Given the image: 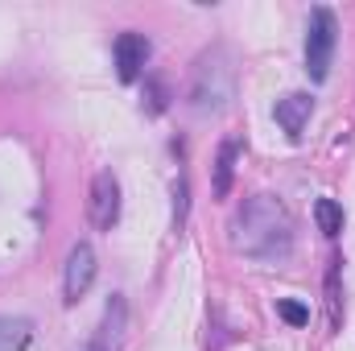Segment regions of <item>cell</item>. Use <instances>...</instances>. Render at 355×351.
Instances as JSON below:
<instances>
[{"instance_id":"7a4b0ae2","label":"cell","mask_w":355,"mask_h":351,"mask_svg":"<svg viewBox=\"0 0 355 351\" xmlns=\"http://www.w3.org/2000/svg\"><path fill=\"white\" fill-rule=\"evenodd\" d=\"M236 95V62L227 54V46H211L194 58L190 71V87H186V103L194 116H219L227 112Z\"/></svg>"},{"instance_id":"9a60e30c","label":"cell","mask_w":355,"mask_h":351,"mask_svg":"<svg viewBox=\"0 0 355 351\" xmlns=\"http://www.w3.org/2000/svg\"><path fill=\"white\" fill-rule=\"evenodd\" d=\"M277 314H281L289 327H306V323H310V310H306L302 302H293V298H281V302H277Z\"/></svg>"},{"instance_id":"8fae6325","label":"cell","mask_w":355,"mask_h":351,"mask_svg":"<svg viewBox=\"0 0 355 351\" xmlns=\"http://www.w3.org/2000/svg\"><path fill=\"white\" fill-rule=\"evenodd\" d=\"M314 219H318V232L331 236V240L343 232V207H339L335 198H318V203H314Z\"/></svg>"},{"instance_id":"9c48e42d","label":"cell","mask_w":355,"mask_h":351,"mask_svg":"<svg viewBox=\"0 0 355 351\" xmlns=\"http://www.w3.org/2000/svg\"><path fill=\"white\" fill-rule=\"evenodd\" d=\"M124 327H128V302H124L120 293H112V298H107V306H103V327H99L103 335H99V348H103V351L120 348Z\"/></svg>"},{"instance_id":"4fadbf2b","label":"cell","mask_w":355,"mask_h":351,"mask_svg":"<svg viewBox=\"0 0 355 351\" xmlns=\"http://www.w3.org/2000/svg\"><path fill=\"white\" fill-rule=\"evenodd\" d=\"M166 103H170V87L157 75H149V83H145V112L157 116V112H166Z\"/></svg>"},{"instance_id":"3957f363","label":"cell","mask_w":355,"mask_h":351,"mask_svg":"<svg viewBox=\"0 0 355 351\" xmlns=\"http://www.w3.org/2000/svg\"><path fill=\"white\" fill-rule=\"evenodd\" d=\"M335 42H339V25L335 12L327 4H318L306 21V75L314 83H322L331 75V58H335Z\"/></svg>"},{"instance_id":"2e32d148","label":"cell","mask_w":355,"mask_h":351,"mask_svg":"<svg viewBox=\"0 0 355 351\" xmlns=\"http://www.w3.org/2000/svg\"><path fill=\"white\" fill-rule=\"evenodd\" d=\"M91 351H103V348H99V343H95V348H91Z\"/></svg>"},{"instance_id":"8992f818","label":"cell","mask_w":355,"mask_h":351,"mask_svg":"<svg viewBox=\"0 0 355 351\" xmlns=\"http://www.w3.org/2000/svg\"><path fill=\"white\" fill-rule=\"evenodd\" d=\"M112 54H116V75H120V83H137L153 50H149V37H145V33L124 29V33L116 37V46H112Z\"/></svg>"},{"instance_id":"6da1fadb","label":"cell","mask_w":355,"mask_h":351,"mask_svg":"<svg viewBox=\"0 0 355 351\" xmlns=\"http://www.w3.org/2000/svg\"><path fill=\"white\" fill-rule=\"evenodd\" d=\"M232 248L252 261H285L293 248V215L281 198L252 194L232 219Z\"/></svg>"},{"instance_id":"52a82bcc","label":"cell","mask_w":355,"mask_h":351,"mask_svg":"<svg viewBox=\"0 0 355 351\" xmlns=\"http://www.w3.org/2000/svg\"><path fill=\"white\" fill-rule=\"evenodd\" d=\"M310 112H314V99H310L306 91H293V95L277 99V124L285 128V137H289V141H297V137H302V128L310 124Z\"/></svg>"},{"instance_id":"ba28073f","label":"cell","mask_w":355,"mask_h":351,"mask_svg":"<svg viewBox=\"0 0 355 351\" xmlns=\"http://www.w3.org/2000/svg\"><path fill=\"white\" fill-rule=\"evenodd\" d=\"M236 157H240V145L227 137L215 153V166H211V194L215 198H227L232 194V178H236Z\"/></svg>"},{"instance_id":"30bf717a","label":"cell","mask_w":355,"mask_h":351,"mask_svg":"<svg viewBox=\"0 0 355 351\" xmlns=\"http://www.w3.org/2000/svg\"><path fill=\"white\" fill-rule=\"evenodd\" d=\"M33 335V323L21 314H0V351H21Z\"/></svg>"},{"instance_id":"5b68a950","label":"cell","mask_w":355,"mask_h":351,"mask_svg":"<svg viewBox=\"0 0 355 351\" xmlns=\"http://www.w3.org/2000/svg\"><path fill=\"white\" fill-rule=\"evenodd\" d=\"M87 215L95 223V232H112L120 219V182L112 170H99L91 178V194H87Z\"/></svg>"},{"instance_id":"277c9868","label":"cell","mask_w":355,"mask_h":351,"mask_svg":"<svg viewBox=\"0 0 355 351\" xmlns=\"http://www.w3.org/2000/svg\"><path fill=\"white\" fill-rule=\"evenodd\" d=\"M95 273H99V261H95V248L91 244H75L71 257H67V273H62V302L67 306H79L87 298V289L95 285Z\"/></svg>"},{"instance_id":"7c38bea8","label":"cell","mask_w":355,"mask_h":351,"mask_svg":"<svg viewBox=\"0 0 355 351\" xmlns=\"http://www.w3.org/2000/svg\"><path fill=\"white\" fill-rule=\"evenodd\" d=\"M339 257L331 261V268H327V306H331V327H339L343 323V306H339Z\"/></svg>"},{"instance_id":"5bb4252c","label":"cell","mask_w":355,"mask_h":351,"mask_svg":"<svg viewBox=\"0 0 355 351\" xmlns=\"http://www.w3.org/2000/svg\"><path fill=\"white\" fill-rule=\"evenodd\" d=\"M186 211H190V182H186V174H178V182H174V228H186Z\"/></svg>"}]
</instances>
